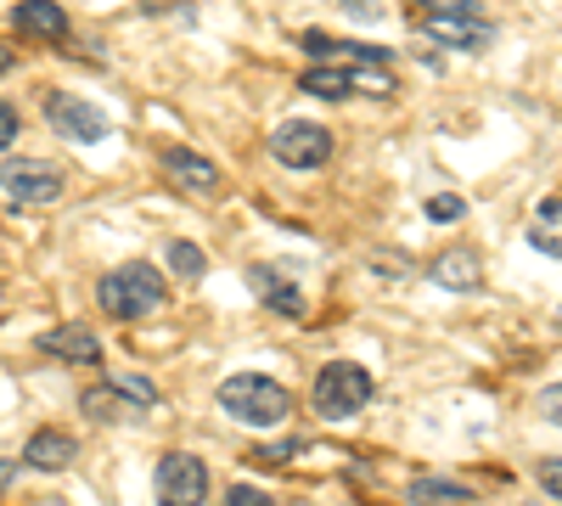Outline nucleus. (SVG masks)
<instances>
[{"label":"nucleus","instance_id":"obj_28","mask_svg":"<svg viewBox=\"0 0 562 506\" xmlns=\"http://www.w3.org/2000/svg\"><path fill=\"white\" fill-rule=\"evenodd\" d=\"M557 327H562V310H557Z\"/></svg>","mask_w":562,"mask_h":506},{"label":"nucleus","instance_id":"obj_6","mask_svg":"<svg viewBox=\"0 0 562 506\" xmlns=\"http://www.w3.org/2000/svg\"><path fill=\"white\" fill-rule=\"evenodd\" d=\"M270 153H276L281 169H321L326 158H333V135H326L321 124H310V119H288V124H276Z\"/></svg>","mask_w":562,"mask_h":506},{"label":"nucleus","instance_id":"obj_25","mask_svg":"<svg viewBox=\"0 0 562 506\" xmlns=\"http://www.w3.org/2000/svg\"><path fill=\"white\" fill-rule=\"evenodd\" d=\"M18 142V108L12 102H0V153H7Z\"/></svg>","mask_w":562,"mask_h":506},{"label":"nucleus","instance_id":"obj_10","mask_svg":"<svg viewBox=\"0 0 562 506\" xmlns=\"http://www.w3.org/2000/svg\"><path fill=\"white\" fill-rule=\"evenodd\" d=\"M79 411H85V417L90 423H135L140 417V411H147V405H140V400H130L113 378L102 383V389H90L85 400H79Z\"/></svg>","mask_w":562,"mask_h":506},{"label":"nucleus","instance_id":"obj_20","mask_svg":"<svg viewBox=\"0 0 562 506\" xmlns=\"http://www.w3.org/2000/svg\"><path fill=\"white\" fill-rule=\"evenodd\" d=\"M422 214H428V220H439V225H456V220L467 214V203H461L456 192H439V198H428V203H422Z\"/></svg>","mask_w":562,"mask_h":506},{"label":"nucleus","instance_id":"obj_21","mask_svg":"<svg viewBox=\"0 0 562 506\" xmlns=\"http://www.w3.org/2000/svg\"><path fill=\"white\" fill-rule=\"evenodd\" d=\"M416 7L428 12V18H479L473 0H416Z\"/></svg>","mask_w":562,"mask_h":506},{"label":"nucleus","instance_id":"obj_16","mask_svg":"<svg viewBox=\"0 0 562 506\" xmlns=\"http://www.w3.org/2000/svg\"><path fill=\"white\" fill-rule=\"evenodd\" d=\"M529 243L546 254V259H562V198H546L529 220Z\"/></svg>","mask_w":562,"mask_h":506},{"label":"nucleus","instance_id":"obj_27","mask_svg":"<svg viewBox=\"0 0 562 506\" xmlns=\"http://www.w3.org/2000/svg\"><path fill=\"white\" fill-rule=\"evenodd\" d=\"M7 479H12V468H7V462H0V484H7Z\"/></svg>","mask_w":562,"mask_h":506},{"label":"nucleus","instance_id":"obj_24","mask_svg":"<svg viewBox=\"0 0 562 506\" xmlns=\"http://www.w3.org/2000/svg\"><path fill=\"white\" fill-rule=\"evenodd\" d=\"M535 479L546 484V495H562V456H546V462H535Z\"/></svg>","mask_w":562,"mask_h":506},{"label":"nucleus","instance_id":"obj_9","mask_svg":"<svg viewBox=\"0 0 562 506\" xmlns=\"http://www.w3.org/2000/svg\"><path fill=\"white\" fill-rule=\"evenodd\" d=\"M428 276H434V288H445V293H479L484 288V259L473 248H445V254H434Z\"/></svg>","mask_w":562,"mask_h":506},{"label":"nucleus","instance_id":"obj_14","mask_svg":"<svg viewBox=\"0 0 562 506\" xmlns=\"http://www.w3.org/2000/svg\"><path fill=\"white\" fill-rule=\"evenodd\" d=\"M299 90H310V97L321 102H344V97H360L355 90V68H338V63H315L299 74Z\"/></svg>","mask_w":562,"mask_h":506},{"label":"nucleus","instance_id":"obj_1","mask_svg":"<svg viewBox=\"0 0 562 506\" xmlns=\"http://www.w3.org/2000/svg\"><path fill=\"white\" fill-rule=\"evenodd\" d=\"M164 299H169L164 276H158L153 265H140V259L108 270V276H102V288H97V304H102L113 321H140V315L164 310Z\"/></svg>","mask_w":562,"mask_h":506},{"label":"nucleus","instance_id":"obj_13","mask_svg":"<svg viewBox=\"0 0 562 506\" xmlns=\"http://www.w3.org/2000/svg\"><path fill=\"white\" fill-rule=\"evenodd\" d=\"M422 23V34L428 40H439V45H490V23H484V12L479 18H416Z\"/></svg>","mask_w":562,"mask_h":506},{"label":"nucleus","instance_id":"obj_7","mask_svg":"<svg viewBox=\"0 0 562 506\" xmlns=\"http://www.w3.org/2000/svg\"><path fill=\"white\" fill-rule=\"evenodd\" d=\"M45 124H52L63 142H79V147L108 135V113L90 108L85 97H68V90H52V97H45Z\"/></svg>","mask_w":562,"mask_h":506},{"label":"nucleus","instance_id":"obj_17","mask_svg":"<svg viewBox=\"0 0 562 506\" xmlns=\"http://www.w3.org/2000/svg\"><path fill=\"white\" fill-rule=\"evenodd\" d=\"M254 282H259V299L276 310V315H304V293H299V282H288V276H276V270H254Z\"/></svg>","mask_w":562,"mask_h":506},{"label":"nucleus","instance_id":"obj_2","mask_svg":"<svg viewBox=\"0 0 562 506\" xmlns=\"http://www.w3.org/2000/svg\"><path fill=\"white\" fill-rule=\"evenodd\" d=\"M220 405H225L237 423L276 428V423L293 411V394L281 389L276 378H265V372H237V378H225V383H220Z\"/></svg>","mask_w":562,"mask_h":506},{"label":"nucleus","instance_id":"obj_19","mask_svg":"<svg viewBox=\"0 0 562 506\" xmlns=\"http://www.w3.org/2000/svg\"><path fill=\"white\" fill-rule=\"evenodd\" d=\"M164 254H169V270H175V276H186V282H198V276L209 270V254H203L198 243H180V237H175Z\"/></svg>","mask_w":562,"mask_h":506},{"label":"nucleus","instance_id":"obj_23","mask_svg":"<svg viewBox=\"0 0 562 506\" xmlns=\"http://www.w3.org/2000/svg\"><path fill=\"white\" fill-rule=\"evenodd\" d=\"M225 506H276V501H270L259 484H231V490H225Z\"/></svg>","mask_w":562,"mask_h":506},{"label":"nucleus","instance_id":"obj_3","mask_svg":"<svg viewBox=\"0 0 562 506\" xmlns=\"http://www.w3.org/2000/svg\"><path fill=\"white\" fill-rule=\"evenodd\" d=\"M366 400H371V372L355 366V360H326L315 372V383H310V405H315L321 423L355 417V411H366Z\"/></svg>","mask_w":562,"mask_h":506},{"label":"nucleus","instance_id":"obj_18","mask_svg":"<svg viewBox=\"0 0 562 506\" xmlns=\"http://www.w3.org/2000/svg\"><path fill=\"white\" fill-rule=\"evenodd\" d=\"M411 506H461V501H473V490L467 484H450V479H411Z\"/></svg>","mask_w":562,"mask_h":506},{"label":"nucleus","instance_id":"obj_22","mask_svg":"<svg viewBox=\"0 0 562 506\" xmlns=\"http://www.w3.org/2000/svg\"><path fill=\"white\" fill-rule=\"evenodd\" d=\"M535 411H540V423H551V428H562V383H551V389H540V400H535Z\"/></svg>","mask_w":562,"mask_h":506},{"label":"nucleus","instance_id":"obj_26","mask_svg":"<svg viewBox=\"0 0 562 506\" xmlns=\"http://www.w3.org/2000/svg\"><path fill=\"white\" fill-rule=\"evenodd\" d=\"M7 68H12V45H7V40H0V74H7Z\"/></svg>","mask_w":562,"mask_h":506},{"label":"nucleus","instance_id":"obj_8","mask_svg":"<svg viewBox=\"0 0 562 506\" xmlns=\"http://www.w3.org/2000/svg\"><path fill=\"white\" fill-rule=\"evenodd\" d=\"M0 187H7L18 203H57L63 198V169L40 164V158H7L0 164Z\"/></svg>","mask_w":562,"mask_h":506},{"label":"nucleus","instance_id":"obj_4","mask_svg":"<svg viewBox=\"0 0 562 506\" xmlns=\"http://www.w3.org/2000/svg\"><path fill=\"white\" fill-rule=\"evenodd\" d=\"M158 169H164L169 187H175L180 198H192V203H214V198L225 192L220 164L203 158V153H192V147H158Z\"/></svg>","mask_w":562,"mask_h":506},{"label":"nucleus","instance_id":"obj_11","mask_svg":"<svg viewBox=\"0 0 562 506\" xmlns=\"http://www.w3.org/2000/svg\"><path fill=\"white\" fill-rule=\"evenodd\" d=\"M40 349L52 355V360H74V366H97L102 360V344L90 338L85 327H52V333H40Z\"/></svg>","mask_w":562,"mask_h":506},{"label":"nucleus","instance_id":"obj_5","mask_svg":"<svg viewBox=\"0 0 562 506\" xmlns=\"http://www.w3.org/2000/svg\"><path fill=\"white\" fill-rule=\"evenodd\" d=\"M158 506H203L209 495V462L192 450H169L158 456Z\"/></svg>","mask_w":562,"mask_h":506},{"label":"nucleus","instance_id":"obj_12","mask_svg":"<svg viewBox=\"0 0 562 506\" xmlns=\"http://www.w3.org/2000/svg\"><path fill=\"white\" fill-rule=\"evenodd\" d=\"M74 456H79V445H74L68 434H57V428H40V434L23 445V462L40 468V473H63Z\"/></svg>","mask_w":562,"mask_h":506},{"label":"nucleus","instance_id":"obj_15","mask_svg":"<svg viewBox=\"0 0 562 506\" xmlns=\"http://www.w3.org/2000/svg\"><path fill=\"white\" fill-rule=\"evenodd\" d=\"M12 23L23 34H34V40H63L68 34V18H63L57 0H23V7L12 12Z\"/></svg>","mask_w":562,"mask_h":506}]
</instances>
